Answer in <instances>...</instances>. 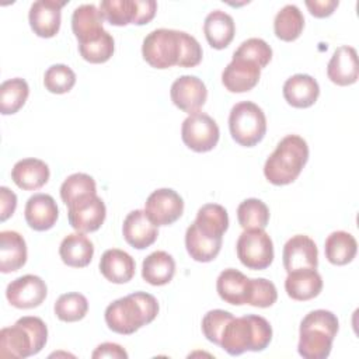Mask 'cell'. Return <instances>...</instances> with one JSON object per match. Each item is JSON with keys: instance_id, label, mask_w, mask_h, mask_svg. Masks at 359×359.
<instances>
[{"instance_id": "6da1fadb", "label": "cell", "mask_w": 359, "mask_h": 359, "mask_svg": "<svg viewBox=\"0 0 359 359\" xmlns=\"http://www.w3.org/2000/svg\"><path fill=\"white\" fill-rule=\"evenodd\" d=\"M142 55L156 69L195 67L202 60V48L192 35L184 31L158 28L143 39Z\"/></svg>"}, {"instance_id": "7a4b0ae2", "label": "cell", "mask_w": 359, "mask_h": 359, "mask_svg": "<svg viewBox=\"0 0 359 359\" xmlns=\"http://www.w3.org/2000/svg\"><path fill=\"white\" fill-rule=\"evenodd\" d=\"M158 314L157 299L146 292H135L116 299L105 309V323L116 334L130 335Z\"/></svg>"}, {"instance_id": "3957f363", "label": "cell", "mask_w": 359, "mask_h": 359, "mask_svg": "<svg viewBox=\"0 0 359 359\" xmlns=\"http://www.w3.org/2000/svg\"><path fill=\"white\" fill-rule=\"evenodd\" d=\"M272 341V327L266 318L255 314L233 317L224 327L220 345L229 355L237 356L245 351L261 352Z\"/></svg>"}, {"instance_id": "277c9868", "label": "cell", "mask_w": 359, "mask_h": 359, "mask_svg": "<svg viewBox=\"0 0 359 359\" xmlns=\"http://www.w3.org/2000/svg\"><path fill=\"white\" fill-rule=\"evenodd\" d=\"M307 160V142L299 135H287L266 158L264 175L273 185L292 184L300 175Z\"/></svg>"}, {"instance_id": "5b68a950", "label": "cell", "mask_w": 359, "mask_h": 359, "mask_svg": "<svg viewBox=\"0 0 359 359\" xmlns=\"http://www.w3.org/2000/svg\"><path fill=\"white\" fill-rule=\"evenodd\" d=\"M337 316L328 310L310 311L300 323L297 352L304 359H325L338 332Z\"/></svg>"}, {"instance_id": "8992f818", "label": "cell", "mask_w": 359, "mask_h": 359, "mask_svg": "<svg viewBox=\"0 0 359 359\" xmlns=\"http://www.w3.org/2000/svg\"><path fill=\"white\" fill-rule=\"evenodd\" d=\"M46 341V324L39 317L25 316L0 331V356L28 358L41 352Z\"/></svg>"}, {"instance_id": "52a82bcc", "label": "cell", "mask_w": 359, "mask_h": 359, "mask_svg": "<svg viewBox=\"0 0 359 359\" xmlns=\"http://www.w3.org/2000/svg\"><path fill=\"white\" fill-rule=\"evenodd\" d=\"M231 137L244 147L258 144L266 133V118L264 111L251 101L236 104L229 115Z\"/></svg>"}, {"instance_id": "ba28073f", "label": "cell", "mask_w": 359, "mask_h": 359, "mask_svg": "<svg viewBox=\"0 0 359 359\" xmlns=\"http://www.w3.org/2000/svg\"><path fill=\"white\" fill-rule=\"evenodd\" d=\"M240 262L252 271L268 268L273 261V243L264 229L244 230L236 244Z\"/></svg>"}, {"instance_id": "9c48e42d", "label": "cell", "mask_w": 359, "mask_h": 359, "mask_svg": "<svg viewBox=\"0 0 359 359\" xmlns=\"http://www.w3.org/2000/svg\"><path fill=\"white\" fill-rule=\"evenodd\" d=\"M181 137L187 147L196 153L210 151L219 142L220 130L216 121L205 112L188 115L181 126Z\"/></svg>"}, {"instance_id": "30bf717a", "label": "cell", "mask_w": 359, "mask_h": 359, "mask_svg": "<svg viewBox=\"0 0 359 359\" xmlns=\"http://www.w3.org/2000/svg\"><path fill=\"white\" fill-rule=\"evenodd\" d=\"M144 212L157 227L168 226L182 216L184 201L174 189L160 188L153 191L146 199Z\"/></svg>"}, {"instance_id": "8fae6325", "label": "cell", "mask_w": 359, "mask_h": 359, "mask_svg": "<svg viewBox=\"0 0 359 359\" xmlns=\"http://www.w3.org/2000/svg\"><path fill=\"white\" fill-rule=\"evenodd\" d=\"M107 216L105 203L97 195L83 198L67 206L69 224L80 233H91L101 227Z\"/></svg>"}, {"instance_id": "7c38bea8", "label": "cell", "mask_w": 359, "mask_h": 359, "mask_svg": "<svg viewBox=\"0 0 359 359\" xmlns=\"http://www.w3.org/2000/svg\"><path fill=\"white\" fill-rule=\"evenodd\" d=\"M48 294L45 280L36 275H24L7 285L6 297L15 309H34L42 304Z\"/></svg>"}, {"instance_id": "4fadbf2b", "label": "cell", "mask_w": 359, "mask_h": 359, "mask_svg": "<svg viewBox=\"0 0 359 359\" xmlns=\"http://www.w3.org/2000/svg\"><path fill=\"white\" fill-rule=\"evenodd\" d=\"M170 95L177 108L191 115L199 112L205 105L208 90L205 83L196 76H181L171 84Z\"/></svg>"}, {"instance_id": "5bb4252c", "label": "cell", "mask_w": 359, "mask_h": 359, "mask_svg": "<svg viewBox=\"0 0 359 359\" xmlns=\"http://www.w3.org/2000/svg\"><path fill=\"white\" fill-rule=\"evenodd\" d=\"M66 1L38 0L32 3L28 14L31 29L41 38H52L59 32L62 7Z\"/></svg>"}, {"instance_id": "9a60e30c", "label": "cell", "mask_w": 359, "mask_h": 359, "mask_svg": "<svg viewBox=\"0 0 359 359\" xmlns=\"http://www.w3.org/2000/svg\"><path fill=\"white\" fill-rule=\"evenodd\" d=\"M282 259L286 272L302 268L317 269L318 250L316 243L309 236L296 234L283 245Z\"/></svg>"}, {"instance_id": "2e32d148", "label": "cell", "mask_w": 359, "mask_h": 359, "mask_svg": "<svg viewBox=\"0 0 359 359\" xmlns=\"http://www.w3.org/2000/svg\"><path fill=\"white\" fill-rule=\"evenodd\" d=\"M261 76V69L254 62L233 56L222 73V83L230 93H245L252 90Z\"/></svg>"}, {"instance_id": "e0dca14e", "label": "cell", "mask_w": 359, "mask_h": 359, "mask_svg": "<svg viewBox=\"0 0 359 359\" xmlns=\"http://www.w3.org/2000/svg\"><path fill=\"white\" fill-rule=\"evenodd\" d=\"M122 234L125 241L137 250L150 247L158 237L157 226L142 209L132 210L123 220Z\"/></svg>"}, {"instance_id": "ac0fdd59", "label": "cell", "mask_w": 359, "mask_h": 359, "mask_svg": "<svg viewBox=\"0 0 359 359\" xmlns=\"http://www.w3.org/2000/svg\"><path fill=\"white\" fill-rule=\"evenodd\" d=\"M328 79L337 86H351L358 81L359 65L356 49L348 45L335 49L327 66Z\"/></svg>"}, {"instance_id": "d6986e66", "label": "cell", "mask_w": 359, "mask_h": 359, "mask_svg": "<svg viewBox=\"0 0 359 359\" xmlns=\"http://www.w3.org/2000/svg\"><path fill=\"white\" fill-rule=\"evenodd\" d=\"M24 215L27 224L31 229L36 231H45L55 226L59 216V209L50 195L35 194L27 201Z\"/></svg>"}, {"instance_id": "ffe728a7", "label": "cell", "mask_w": 359, "mask_h": 359, "mask_svg": "<svg viewBox=\"0 0 359 359\" xmlns=\"http://www.w3.org/2000/svg\"><path fill=\"white\" fill-rule=\"evenodd\" d=\"M323 289L321 275L311 268H302L287 272L285 290L287 296L297 302H306L320 294Z\"/></svg>"}, {"instance_id": "44dd1931", "label": "cell", "mask_w": 359, "mask_h": 359, "mask_svg": "<svg viewBox=\"0 0 359 359\" xmlns=\"http://www.w3.org/2000/svg\"><path fill=\"white\" fill-rule=\"evenodd\" d=\"M104 17L94 4L79 6L72 15V29L80 43L91 42L100 38L105 29L102 28Z\"/></svg>"}, {"instance_id": "7402d4cb", "label": "cell", "mask_w": 359, "mask_h": 359, "mask_svg": "<svg viewBox=\"0 0 359 359\" xmlns=\"http://www.w3.org/2000/svg\"><path fill=\"white\" fill-rule=\"evenodd\" d=\"M250 287L251 279L234 268H227L222 271L216 280V290L220 299L234 306L247 304Z\"/></svg>"}, {"instance_id": "603a6c76", "label": "cell", "mask_w": 359, "mask_h": 359, "mask_svg": "<svg viewBox=\"0 0 359 359\" xmlns=\"http://www.w3.org/2000/svg\"><path fill=\"white\" fill-rule=\"evenodd\" d=\"M49 167L39 158H22L17 161L11 170V180L24 191H36L49 180Z\"/></svg>"}, {"instance_id": "cb8c5ba5", "label": "cell", "mask_w": 359, "mask_h": 359, "mask_svg": "<svg viewBox=\"0 0 359 359\" xmlns=\"http://www.w3.org/2000/svg\"><path fill=\"white\" fill-rule=\"evenodd\" d=\"M135 259L123 250H107L100 259V271L102 276L112 283H126L135 275Z\"/></svg>"}, {"instance_id": "d4e9b609", "label": "cell", "mask_w": 359, "mask_h": 359, "mask_svg": "<svg viewBox=\"0 0 359 359\" xmlns=\"http://www.w3.org/2000/svg\"><path fill=\"white\" fill-rule=\"evenodd\" d=\"M320 95V87L316 79L309 74H294L283 84V97L294 108L311 107Z\"/></svg>"}, {"instance_id": "484cf974", "label": "cell", "mask_w": 359, "mask_h": 359, "mask_svg": "<svg viewBox=\"0 0 359 359\" xmlns=\"http://www.w3.org/2000/svg\"><path fill=\"white\" fill-rule=\"evenodd\" d=\"M27 262V244L24 237L14 230L0 233V271L15 272Z\"/></svg>"}, {"instance_id": "4316f807", "label": "cell", "mask_w": 359, "mask_h": 359, "mask_svg": "<svg viewBox=\"0 0 359 359\" xmlns=\"http://www.w3.org/2000/svg\"><path fill=\"white\" fill-rule=\"evenodd\" d=\"M203 32L212 48L224 49L230 45L236 34L234 20L222 10H213L205 18Z\"/></svg>"}, {"instance_id": "83f0119b", "label": "cell", "mask_w": 359, "mask_h": 359, "mask_svg": "<svg viewBox=\"0 0 359 359\" xmlns=\"http://www.w3.org/2000/svg\"><path fill=\"white\" fill-rule=\"evenodd\" d=\"M59 255L67 266L84 268L87 266L94 255V245L84 233L67 234L59 247Z\"/></svg>"}, {"instance_id": "f1b7e54d", "label": "cell", "mask_w": 359, "mask_h": 359, "mask_svg": "<svg viewBox=\"0 0 359 359\" xmlns=\"http://www.w3.org/2000/svg\"><path fill=\"white\" fill-rule=\"evenodd\" d=\"M175 273V261L165 251H154L143 259L142 278L153 285L163 286L172 280Z\"/></svg>"}, {"instance_id": "f546056e", "label": "cell", "mask_w": 359, "mask_h": 359, "mask_svg": "<svg viewBox=\"0 0 359 359\" xmlns=\"http://www.w3.org/2000/svg\"><path fill=\"white\" fill-rule=\"evenodd\" d=\"M194 224L208 237L223 238V234L229 229L227 210L222 205L206 203L199 208Z\"/></svg>"}, {"instance_id": "4dcf8cb0", "label": "cell", "mask_w": 359, "mask_h": 359, "mask_svg": "<svg viewBox=\"0 0 359 359\" xmlns=\"http://www.w3.org/2000/svg\"><path fill=\"white\" fill-rule=\"evenodd\" d=\"M223 238H212L201 233L192 223L185 233V247L189 257L198 262L213 261L222 248Z\"/></svg>"}, {"instance_id": "1f68e13d", "label": "cell", "mask_w": 359, "mask_h": 359, "mask_svg": "<svg viewBox=\"0 0 359 359\" xmlns=\"http://www.w3.org/2000/svg\"><path fill=\"white\" fill-rule=\"evenodd\" d=\"M325 258L332 265H346L353 261L356 251H358V243L355 237L348 231H332L327 240H325Z\"/></svg>"}, {"instance_id": "d6a6232c", "label": "cell", "mask_w": 359, "mask_h": 359, "mask_svg": "<svg viewBox=\"0 0 359 359\" xmlns=\"http://www.w3.org/2000/svg\"><path fill=\"white\" fill-rule=\"evenodd\" d=\"M303 28H304V17L299 10V7H296L294 4H286L275 15V20H273L275 35L285 42H292L297 39Z\"/></svg>"}, {"instance_id": "836d02e7", "label": "cell", "mask_w": 359, "mask_h": 359, "mask_svg": "<svg viewBox=\"0 0 359 359\" xmlns=\"http://www.w3.org/2000/svg\"><path fill=\"white\" fill-rule=\"evenodd\" d=\"M29 94L28 83L21 77L6 80L0 86V112L3 115H13L18 112Z\"/></svg>"}, {"instance_id": "e575fe53", "label": "cell", "mask_w": 359, "mask_h": 359, "mask_svg": "<svg viewBox=\"0 0 359 359\" xmlns=\"http://www.w3.org/2000/svg\"><path fill=\"white\" fill-rule=\"evenodd\" d=\"M91 195H97V185L94 178L84 172L69 175L60 187V198L67 206Z\"/></svg>"}, {"instance_id": "d590c367", "label": "cell", "mask_w": 359, "mask_h": 359, "mask_svg": "<svg viewBox=\"0 0 359 359\" xmlns=\"http://www.w3.org/2000/svg\"><path fill=\"white\" fill-rule=\"evenodd\" d=\"M237 219L244 230L265 229L269 222V209L261 199L250 198L238 205Z\"/></svg>"}, {"instance_id": "8d00e7d4", "label": "cell", "mask_w": 359, "mask_h": 359, "mask_svg": "<svg viewBox=\"0 0 359 359\" xmlns=\"http://www.w3.org/2000/svg\"><path fill=\"white\" fill-rule=\"evenodd\" d=\"M53 310L60 321L74 323L86 317L88 311V302L84 294L70 292L59 296V299L55 302Z\"/></svg>"}, {"instance_id": "74e56055", "label": "cell", "mask_w": 359, "mask_h": 359, "mask_svg": "<svg viewBox=\"0 0 359 359\" xmlns=\"http://www.w3.org/2000/svg\"><path fill=\"white\" fill-rule=\"evenodd\" d=\"M136 10V0H104L100 4V11L104 20L115 27L133 24Z\"/></svg>"}, {"instance_id": "f35d334b", "label": "cell", "mask_w": 359, "mask_h": 359, "mask_svg": "<svg viewBox=\"0 0 359 359\" xmlns=\"http://www.w3.org/2000/svg\"><path fill=\"white\" fill-rule=\"evenodd\" d=\"M114 50H115L114 38L107 31L100 38L91 42L79 45V52L81 57L90 63H105L107 60L111 59V56L114 55Z\"/></svg>"}, {"instance_id": "ab89813d", "label": "cell", "mask_w": 359, "mask_h": 359, "mask_svg": "<svg viewBox=\"0 0 359 359\" xmlns=\"http://www.w3.org/2000/svg\"><path fill=\"white\" fill-rule=\"evenodd\" d=\"M76 84V73L66 65H52L43 74V86L49 93L65 94Z\"/></svg>"}, {"instance_id": "60d3db41", "label": "cell", "mask_w": 359, "mask_h": 359, "mask_svg": "<svg viewBox=\"0 0 359 359\" xmlns=\"http://www.w3.org/2000/svg\"><path fill=\"white\" fill-rule=\"evenodd\" d=\"M236 57L247 59L258 65L259 69L265 67L272 59V49L271 46L261 38H250L244 41L233 53Z\"/></svg>"}, {"instance_id": "b9f144b4", "label": "cell", "mask_w": 359, "mask_h": 359, "mask_svg": "<svg viewBox=\"0 0 359 359\" xmlns=\"http://www.w3.org/2000/svg\"><path fill=\"white\" fill-rule=\"evenodd\" d=\"M278 299V292L275 285L265 279V278H257L251 279V287L250 294L247 299V304L254 307H271Z\"/></svg>"}, {"instance_id": "7bdbcfd3", "label": "cell", "mask_w": 359, "mask_h": 359, "mask_svg": "<svg viewBox=\"0 0 359 359\" xmlns=\"http://www.w3.org/2000/svg\"><path fill=\"white\" fill-rule=\"evenodd\" d=\"M234 316L226 310H210L202 318V332L208 341L213 342L215 345H220V337L226 327V324Z\"/></svg>"}, {"instance_id": "ee69618b", "label": "cell", "mask_w": 359, "mask_h": 359, "mask_svg": "<svg viewBox=\"0 0 359 359\" xmlns=\"http://www.w3.org/2000/svg\"><path fill=\"white\" fill-rule=\"evenodd\" d=\"M136 7L135 25H144L150 22L157 11V3L154 0H136Z\"/></svg>"}, {"instance_id": "f6af8a7d", "label": "cell", "mask_w": 359, "mask_h": 359, "mask_svg": "<svg viewBox=\"0 0 359 359\" xmlns=\"http://www.w3.org/2000/svg\"><path fill=\"white\" fill-rule=\"evenodd\" d=\"M17 208V196L7 187L0 188V222H6L13 216Z\"/></svg>"}, {"instance_id": "bcb514c9", "label": "cell", "mask_w": 359, "mask_h": 359, "mask_svg": "<svg viewBox=\"0 0 359 359\" xmlns=\"http://www.w3.org/2000/svg\"><path fill=\"white\" fill-rule=\"evenodd\" d=\"M338 0H307L306 6L310 11L311 15L317 17V18H325L330 17L334 10L338 7Z\"/></svg>"}, {"instance_id": "7dc6e473", "label": "cell", "mask_w": 359, "mask_h": 359, "mask_svg": "<svg viewBox=\"0 0 359 359\" xmlns=\"http://www.w3.org/2000/svg\"><path fill=\"white\" fill-rule=\"evenodd\" d=\"M93 359H101V358H115V359H126L128 353L126 351L114 342H104L100 344L95 351L91 355Z\"/></svg>"}]
</instances>
